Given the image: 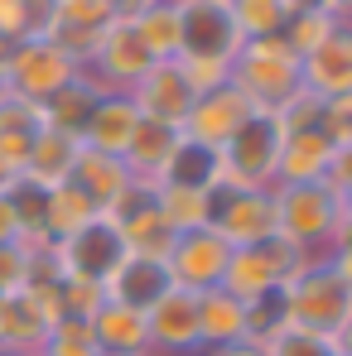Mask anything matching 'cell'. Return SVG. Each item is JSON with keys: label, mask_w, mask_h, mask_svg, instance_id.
Masks as SVG:
<instances>
[{"label": "cell", "mask_w": 352, "mask_h": 356, "mask_svg": "<svg viewBox=\"0 0 352 356\" xmlns=\"http://www.w3.org/2000/svg\"><path fill=\"white\" fill-rule=\"evenodd\" d=\"M160 217L169 222V232H188L208 222V193H188V188H164L160 183Z\"/></svg>", "instance_id": "cell-30"}, {"label": "cell", "mask_w": 352, "mask_h": 356, "mask_svg": "<svg viewBox=\"0 0 352 356\" xmlns=\"http://www.w3.org/2000/svg\"><path fill=\"white\" fill-rule=\"evenodd\" d=\"M116 19V0H54V29L72 34H97ZM49 29V34H54Z\"/></svg>", "instance_id": "cell-28"}, {"label": "cell", "mask_w": 352, "mask_h": 356, "mask_svg": "<svg viewBox=\"0 0 352 356\" xmlns=\"http://www.w3.org/2000/svg\"><path fill=\"white\" fill-rule=\"evenodd\" d=\"M333 356H338V352H333Z\"/></svg>", "instance_id": "cell-41"}, {"label": "cell", "mask_w": 352, "mask_h": 356, "mask_svg": "<svg viewBox=\"0 0 352 356\" xmlns=\"http://www.w3.org/2000/svg\"><path fill=\"white\" fill-rule=\"evenodd\" d=\"M102 356H107V352H102Z\"/></svg>", "instance_id": "cell-42"}, {"label": "cell", "mask_w": 352, "mask_h": 356, "mask_svg": "<svg viewBox=\"0 0 352 356\" xmlns=\"http://www.w3.org/2000/svg\"><path fill=\"white\" fill-rule=\"evenodd\" d=\"M10 54H15V44H10V39L0 34V77H5V63H10Z\"/></svg>", "instance_id": "cell-37"}, {"label": "cell", "mask_w": 352, "mask_h": 356, "mask_svg": "<svg viewBox=\"0 0 352 356\" xmlns=\"http://www.w3.org/2000/svg\"><path fill=\"white\" fill-rule=\"evenodd\" d=\"M348 202L328 178L314 183H275V217H280V236L299 245L304 255H328L333 232L343 222Z\"/></svg>", "instance_id": "cell-1"}, {"label": "cell", "mask_w": 352, "mask_h": 356, "mask_svg": "<svg viewBox=\"0 0 352 356\" xmlns=\"http://www.w3.org/2000/svg\"><path fill=\"white\" fill-rule=\"evenodd\" d=\"M92 337L107 356H150V323L140 308H125V303H102L97 318H92Z\"/></svg>", "instance_id": "cell-19"}, {"label": "cell", "mask_w": 352, "mask_h": 356, "mask_svg": "<svg viewBox=\"0 0 352 356\" xmlns=\"http://www.w3.org/2000/svg\"><path fill=\"white\" fill-rule=\"evenodd\" d=\"M256 106H251V97L227 82V87H213V92H203L198 102H193V111L183 120V135L188 140H203V145H213V149H222L227 140L236 135V125L251 116Z\"/></svg>", "instance_id": "cell-16"}, {"label": "cell", "mask_w": 352, "mask_h": 356, "mask_svg": "<svg viewBox=\"0 0 352 356\" xmlns=\"http://www.w3.org/2000/svg\"><path fill=\"white\" fill-rule=\"evenodd\" d=\"M285 303H290V323L319 337H338L352 323V284L328 265V255H309L299 265L290 284H285Z\"/></svg>", "instance_id": "cell-3"}, {"label": "cell", "mask_w": 352, "mask_h": 356, "mask_svg": "<svg viewBox=\"0 0 352 356\" xmlns=\"http://www.w3.org/2000/svg\"><path fill=\"white\" fill-rule=\"evenodd\" d=\"M0 356H20V352H5V347H0Z\"/></svg>", "instance_id": "cell-39"}, {"label": "cell", "mask_w": 352, "mask_h": 356, "mask_svg": "<svg viewBox=\"0 0 352 356\" xmlns=\"http://www.w3.org/2000/svg\"><path fill=\"white\" fill-rule=\"evenodd\" d=\"M266 356H333V342L290 323V327H280V332L266 342Z\"/></svg>", "instance_id": "cell-32"}, {"label": "cell", "mask_w": 352, "mask_h": 356, "mask_svg": "<svg viewBox=\"0 0 352 356\" xmlns=\"http://www.w3.org/2000/svg\"><path fill=\"white\" fill-rule=\"evenodd\" d=\"M34 356H102V347H97V337H92V323H82V318H59L54 332L44 337V347Z\"/></svg>", "instance_id": "cell-31"}, {"label": "cell", "mask_w": 352, "mask_h": 356, "mask_svg": "<svg viewBox=\"0 0 352 356\" xmlns=\"http://www.w3.org/2000/svg\"><path fill=\"white\" fill-rule=\"evenodd\" d=\"M130 102L140 106V116L164 120V125H178V130H183V120H188V111H193L198 92H193V82H188L183 63L164 58V63H155V67L130 87Z\"/></svg>", "instance_id": "cell-11"}, {"label": "cell", "mask_w": 352, "mask_h": 356, "mask_svg": "<svg viewBox=\"0 0 352 356\" xmlns=\"http://www.w3.org/2000/svg\"><path fill=\"white\" fill-rule=\"evenodd\" d=\"M140 120L145 116H140V106L130 102V92H102L97 106L82 120L77 145H82V149H97V154H112V159H125V149H130Z\"/></svg>", "instance_id": "cell-13"}, {"label": "cell", "mask_w": 352, "mask_h": 356, "mask_svg": "<svg viewBox=\"0 0 352 356\" xmlns=\"http://www.w3.org/2000/svg\"><path fill=\"white\" fill-rule=\"evenodd\" d=\"M280 327H290V303H285V284L246 303V342H261V347H266V342H270V337H275Z\"/></svg>", "instance_id": "cell-29"}, {"label": "cell", "mask_w": 352, "mask_h": 356, "mask_svg": "<svg viewBox=\"0 0 352 356\" xmlns=\"http://www.w3.org/2000/svg\"><path fill=\"white\" fill-rule=\"evenodd\" d=\"M68 183H77L102 212L116 202V193L130 183V169H125V159H112V154H97V149H77V164H72V174Z\"/></svg>", "instance_id": "cell-23"}, {"label": "cell", "mask_w": 352, "mask_h": 356, "mask_svg": "<svg viewBox=\"0 0 352 356\" xmlns=\"http://www.w3.org/2000/svg\"><path fill=\"white\" fill-rule=\"evenodd\" d=\"M0 92H5V87H0Z\"/></svg>", "instance_id": "cell-40"}, {"label": "cell", "mask_w": 352, "mask_h": 356, "mask_svg": "<svg viewBox=\"0 0 352 356\" xmlns=\"http://www.w3.org/2000/svg\"><path fill=\"white\" fill-rule=\"evenodd\" d=\"M304 260H309V255H304L299 245H290L285 236L256 241V245H236L217 289H227L232 298L251 303V298H261V294H270V289H280V284H290Z\"/></svg>", "instance_id": "cell-6"}, {"label": "cell", "mask_w": 352, "mask_h": 356, "mask_svg": "<svg viewBox=\"0 0 352 356\" xmlns=\"http://www.w3.org/2000/svg\"><path fill=\"white\" fill-rule=\"evenodd\" d=\"M102 207L77 188V183H59L54 193H49V232H54V241L68 236V232H77L82 222H92Z\"/></svg>", "instance_id": "cell-27"}, {"label": "cell", "mask_w": 352, "mask_h": 356, "mask_svg": "<svg viewBox=\"0 0 352 356\" xmlns=\"http://www.w3.org/2000/svg\"><path fill=\"white\" fill-rule=\"evenodd\" d=\"M227 5H232L241 39H270V34H285V24H290L285 0H227Z\"/></svg>", "instance_id": "cell-26"}, {"label": "cell", "mask_w": 352, "mask_h": 356, "mask_svg": "<svg viewBox=\"0 0 352 356\" xmlns=\"http://www.w3.org/2000/svg\"><path fill=\"white\" fill-rule=\"evenodd\" d=\"M102 289H107L112 303H125V308L150 313L160 298L174 289V275H169V260H164V255H135V250H125V260L112 270V280H107Z\"/></svg>", "instance_id": "cell-15"}, {"label": "cell", "mask_w": 352, "mask_h": 356, "mask_svg": "<svg viewBox=\"0 0 352 356\" xmlns=\"http://www.w3.org/2000/svg\"><path fill=\"white\" fill-rule=\"evenodd\" d=\"M198 356H266L261 342H232V347H203Z\"/></svg>", "instance_id": "cell-34"}, {"label": "cell", "mask_w": 352, "mask_h": 356, "mask_svg": "<svg viewBox=\"0 0 352 356\" xmlns=\"http://www.w3.org/2000/svg\"><path fill=\"white\" fill-rule=\"evenodd\" d=\"M77 149H82L77 135H63V130H54V125H44L39 140L29 145L20 174H29L34 183H44V188H59V183H68L72 164H77Z\"/></svg>", "instance_id": "cell-21"}, {"label": "cell", "mask_w": 352, "mask_h": 356, "mask_svg": "<svg viewBox=\"0 0 352 356\" xmlns=\"http://www.w3.org/2000/svg\"><path fill=\"white\" fill-rule=\"evenodd\" d=\"M0 332H5V298H0Z\"/></svg>", "instance_id": "cell-38"}, {"label": "cell", "mask_w": 352, "mask_h": 356, "mask_svg": "<svg viewBox=\"0 0 352 356\" xmlns=\"http://www.w3.org/2000/svg\"><path fill=\"white\" fill-rule=\"evenodd\" d=\"M135 34L140 44L155 54V63L164 58H178V39H183V19H178V0H150L135 19Z\"/></svg>", "instance_id": "cell-24"}, {"label": "cell", "mask_w": 352, "mask_h": 356, "mask_svg": "<svg viewBox=\"0 0 352 356\" xmlns=\"http://www.w3.org/2000/svg\"><path fill=\"white\" fill-rule=\"evenodd\" d=\"M285 10L294 15H338V0H285Z\"/></svg>", "instance_id": "cell-33"}, {"label": "cell", "mask_w": 352, "mask_h": 356, "mask_svg": "<svg viewBox=\"0 0 352 356\" xmlns=\"http://www.w3.org/2000/svg\"><path fill=\"white\" fill-rule=\"evenodd\" d=\"M150 356H198L203 342H198V294L188 289H169L150 313Z\"/></svg>", "instance_id": "cell-12"}, {"label": "cell", "mask_w": 352, "mask_h": 356, "mask_svg": "<svg viewBox=\"0 0 352 356\" xmlns=\"http://www.w3.org/2000/svg\"><path fill=\"white\" fill-rule=\"evenodd\" d=\"M97 87H92V77L82 72L72 87H63L59 97L44 106V125H54V130H63V135H82V120H87V111L97 106Z\"/></svg>", "instance_id": "cell-25"}, {"label": "cell", "mask_w": 352, "mask_h": 356, "mask_svg": "<svg viewBox=\"0 0 352 356\" xmlns=\"http://www.w3.org/2000/svg\"><path fill=\"white\" fill-rule=\"evenodd\" d=\"M280 145H285V120L280 111H251L236 125V135L222 145V174L241 188H275L280 178Z\"/></svg>", "instance_id": "cell-5"}, {"label": "cell", "mask_w": 352, "mask_h": 356, "mask_svg": "<svg viewBox=\"0 0 352 356\" xmlns=\"http://www.w3.org/2000/svg\"><path fill=\"white\" fill-rule=\"evenodd\" d=\"M20 241V222H15V212H10V202H5V193H0V245H15Z\"/></svg>", "instance_id": "cell-35"}, {"label": "cell", "mask_w": 352, "mask_h": 356, "mask_svg": "<svg viewBox=\"0 0 352 356\" xmlns=\"http://www.w3.org/2000/svg\"><path fill=\"white\" fill-rule=\"evenodd\" d=\"M304 92L333 102V97H352V19H338L328 29V39L319 49L304 54Z\"/></svg>", "instance_id": "cell-14"}, {"label": "cell", "mask_w": 352, "mask_h": 356, "mask_svg": "<svg viewBox=\"0 0 352 356\" xmlns=\"http://www.w3.org/2000/svg\"><path fill=\"white\" fill-rule=\"evenodd\" d=\"M333 154H338V145L323 135V125L285 130V145H280V178H275V183H314V178H328Z\"/></svg>", "instance_id": "cell-17"}, {"label": "cell", "mask_w": 352, "mask_h": 356, "mask_svg": "<svg viewBox=\"0 0 352 356\" xmlns=\"http://www.w3.org/2000/svg\"><path fill=\"white\" fill-rule=\"evenodd\" d=\"M82 77V63L63 49L54 34H39V39H24L15 44V54L5 63V77L0 87L20 102H34V106H49L63 87H72Z\"/></svg>", "instance_id": "cell-4"}, {"label": "cell", "mask_w": 352, "mask_h": 356, "mask_svg": "<svg viewBox=\"0 0 352 356\" xmlns=\"http://www.w3.org/2000/svg\"><path fill=\"white\" fill-rule=\"evenodd\" d=\"M222 178H227L222 174V149L178 135V145H174V154H169V164H164V174H160V183L164 188H188V193H213Z\"/></svg>", "instance_id": "cell-18"}, {"label": "cell", "mask_w": 352, "mask_h": 356, "mask_svg": "<svg viewBox=\"0 0 352 356\" xmlns=\"http://www.w3.org/2000/svg\"><path fill=\"white\" fill-rule=\"evenodd\" d=\"M232 241L222 236L217 227H188V232H178L174 245H169V275H174L178 289H188V294H208V289H217L222 284V275H227V260H232Z\"/></svg>", "instance_id": "cell-9"}, {"label": "cell", "mask_w": 352, "mask_h": 356, "mask_svg": "<svg viewBox=\"0 0 352 356\" xmlns=\"http://www.w3.org/2000/svg\"><path fill=\"white\" fill-rule=\"evenodd\" d=\"M208 227H217L232 245H256V241L280 236L275 188H241V183L222 178L208 193Z\"/></svg>", "instance_id": "cell-7"}, {"label": "cell", "mask_w": 352, "mask_h": 356, "mask_svg": "<svg viewBox=\"0 0 352 356\" xmlns=\"http://www.w3.org/2000/svg\"><path fill=\"white\" fill-rule=\"evenodd\" d=\"M333 352H338V356H352V323L338 332V337H333Z\"/></svg>", "instance_id": "cell-36"}, {"label": "cell", "mask_w": 352, "mask_h": 356, "mask_svg": "<svg viewBox=\"0 0 352 356\" xmlns=\"http://www.w3.org/2000/svg\"><path fill=\"white\" fill-rule=\"evenodd\" d=\"M178 19H183V39H178V58L188 63H236L241 54V29L232 19L227 0H178Z\"/></svg>", "instance_id": "cell-8"}, {"label": "cell", "mask_w": 352, "mask_h": 356, "mask_svg": "<svg viewBox=\"0 0 352 356\" xmlns=\"http://www.w3.org/2000/svg\"><path fill=\"white\" fill-rule=\"evenodd\" d=\"M59 260H63V275L107 284L112 270L125 260V236H121V227L107 217V212H97V217L82 222L77 232L59 236Z\"/></svg>", "instance_id": "cell-10"}, {"label": "cell", "mask_w": 352, "mask_h": 356, "mask_svg": "<svg viewBox=\"0 0 352 356\" xmlns=\"http://www.w3.org/2000/svg\"><path fill=\"white\" fill-rule=\"evenodd\" d=\"M232 82L251 97L261 111H285L294 97L304 92V63L285 44V34L270 39H246L232 63Z\"/></svg>", "instance_id": "cell-2"}, {"label": "cell", "mask_w": 352, "mask_h": 356, "mask_svg": "<svg viewBox=\"0 0 352 356\" xmlns=\"http://www.w3.org/2000/svg\"><path fill=\"white\" fill-rule=\"evenodd\" d=\"M198 342H203V347H232V342H246V303L232 298L227 289L198 294Z\"/></svg>", "instance_id": "cell-20"}, {"label": "cell", "mask_w": 352, "mask_h": 356, "mask_svg": "<svg viewBox=\"0 0 352 356\" xmlns=\"http://www.w3.org/2000/svg\"><path fill=\"white\" fill-rule=\"evenodd\" d=\"M178 125H164V120H140V130H135V140H130V149H125V169L130 178H150V183H160L164 174V164H169V154H174L178 145Z\"/></svg>", "instance_id": "cell-22"}]
</instances>
